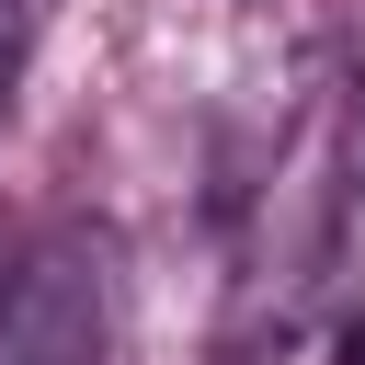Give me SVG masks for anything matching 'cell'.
<instances>
[{"instance_id":"1","label":"cell","mask_w":365,"mask_h":365,"mask_svg":"<svg viewBox=\"0 0 365 365\" xmlns=\"http://www.w3.org/2000/svg\"><path fill=\"white\" fill-rule=\"evenodd\" d=\"M103 342H114V251L68 228L0 285V365H103Z\"/></svg>"},{"instance_id":"2","label":"cell","mask_w":365,"mask_h":365,"mask_svg":"<svg viewBox=\"0 0 365 365\" xmlns=\"http://www.w3.org/2000/svg\"><path fill=\"white\" fill-rule=\"evenodd\" d=\"M34 23H46V0H0V114H11V80L34 57Z\"/></svg>"},{"instance_id":"3","label":"cell","mask_w":365,"mask_h":365,"mask_svg":"<svg viewBox=\"0 0 365 365\" xmlns=\"http://www.w3.org/2000/svg\"><path fill=\"white\" fill-rule=\"evenodd\" d=\"M331 365H365V308H354V319L331 331Z\"/></svg>"},{"instance_id":"4","label":"cell","mask_w":365,"mask_h":365,"mask_svg":"<svg viewBox=\"0 0 365 365\" xmlns=\"http://www.w3.org/2000/svg\"><path fill=\"white\" fill-rule=\"evenodd\" d=\"M217 365H274V342H228V354H217Z\"/></svg>"}]
</instances>
